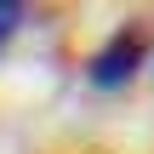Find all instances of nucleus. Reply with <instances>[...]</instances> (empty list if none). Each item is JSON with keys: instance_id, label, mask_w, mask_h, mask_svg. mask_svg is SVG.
<instances>
[{"instance_id": "nucleus-1", "label": "nucleus", "mask_w": 154, "mask_h": 154, "mask_svg": "<svg viewBox=\"0 0 154 154\" xmlns=\"http://www.w3.org/2000/svg\"><path fill=\"white\" fill-rule=\"evenodd\" d=\"M143 69V34L137 29H120L103 51H91V63H86V80L97 86V91H120L131 74Z\"/></svg>"}, {"instance_id": "nucleus-2", "label": "nucleus", "mask_w": 154, "mask_h": 154, "mask_svg": "<svg viewBox=\"0 0 154 154\" xmlns=\"http://www.w3.org/2000/svg\"><path fill=\"white\" fill-rule=\"evenodd\" d=\"M17 23H23V6H17V0H0V46L17 34Z\"/></svg>"}]
</instances>
